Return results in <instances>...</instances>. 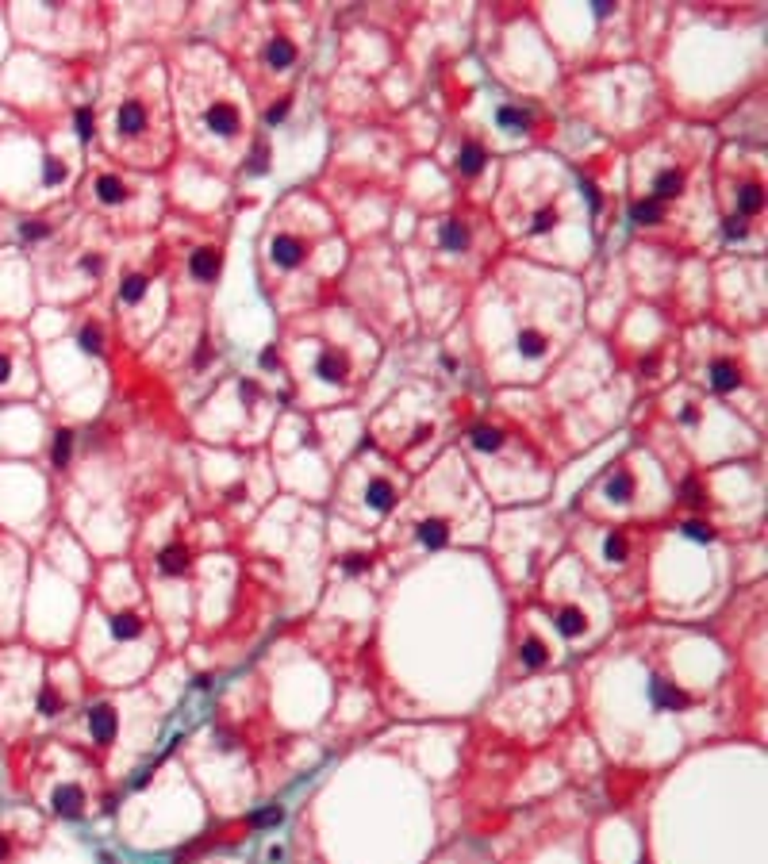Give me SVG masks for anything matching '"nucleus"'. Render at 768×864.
Returning <instances> with one entry per match:
<instances>
[{
	"mask_svg": "<svg viewBox=\"0 0 768 864\" xmlns=\"http://www.w3.org/2000/svg\"><path fill=\"white\" fill-rule=\"evenodd\" d=\"M254 822H258V826H273V822H281V811H277V806H273V811H261Z\"/></svg>",
	"mask_w": 768,
	"mask_h": 864,
	"instance_id": "42",
	"label": "nucleus"
},
{
	"mask_svg": "<svg viewBox=\"0 0 768 864\" xmlns=\"http://www.w3.org/2000/svg\"><path fill=\"white\" fill-rule=\"evenodd\" d=\"M684 185H688V173H684L680 166H668L661 169L657 177H653V200L665 204V200H676L684 192Z\"/></svg>",
	"mask_w": 768,
	"mask_h": 864,
	"instance_id": "7",
	"label": "nucleus"
},
{
	"mask_svg": "<svg viewBox=\"0 0 768 864\" xmlns=\"http://www.w3.org/2000/svg\"><path fill=\"white\" fill-rule=\"evenodd\" d=\"M484 158H488V154H484V146H480V142H472V138H469V142H465L461 150H457V169H461L465 177H477L480 169H484Z\"/></svg>",
	"mask_w": 768,
	"mask_h": 864,
	"instance_id": "15",
	"label": "nucleus"
},
{
	"mask_svg": "<svg viewBox=\"0 0 768 864\" xmlns=\"http://www.w3.org/2000/svg\"><path fill=\"white\" fill-rule=\"evenodd\" d=\"M51 806H54V814H62V818H73V814H81V806H85V792H81L77 784H62L58 792H54Z\"/></svg>",
	"mask_w": 768,
	"mask_h": 864,
	"instance_id": "10",
	"label": "nucleus"
},
{
	"mask_svg": "<svg viewBox=\"0 0 768 864\" xmlns=\"http://www.w3.org/2000/svg\"><path fill=\"white\" fill-rule=\"evenodd\" d=\"M219 265H223V254H219L216 246H200V250H196V254L189 258V269H192L196 281H216Z\"/></svg>",
	"mask_w": 768,
	"mask_h": 864,
	"instance_id": "9",
	"label": "nucleus"
},
{
	"mask_svg": "<svg viewBox=\"0 0 768 864\" xmlns=\"http://www.w3.org/2000/svg\"><path fill=\"white\" fill-rule=\"evenodd\" d=\"M726 239H730V242L749 239V219L738 215V211H734V215H726Z\"/></svg>",
	"mask_w": 768,
	"mask_h": 864,
	"instance_id": "31",
	"label": "nucleus"
},
{
	"mask_svg": "<svg viewBox=\"0 0 768 864\" xmlns=\"http://www.w3.org/2000/svg\"><path fill=\"white\" fill-rule=\"evenodd\" d=\"M519 661L527 665V668L545 665V661H550V649H545V642H542V638H527V642H522V649H519Z\"/></svg>",
	"mask_w": 768,
	"mask_h": 864,
	"instance_id": "24",
	"label": "nucleus"
},
{
	"mask_svg": "<svg viewBox=\"0 0 768 864\" xmlns=\"http://www.w3.org/2000/svg\"><path fill=\"white\" fill-rule=\"evenodd\" d=\"M108 142L116 154H124L131 161H161L169 138H166V108L150 88H127V93H112L108 100Z\"/></svg>",
	"mask_w": 768,
	"mask_h": 864,
	"instance_id": "1",
	"label": "nucleus"
},
{
	"mask_svg": "<svg viewBox=\"0 0 768 864\" xmlns=\"http://www.w3.org/2000/svg\"><path fill=\"white\" fill-rule=\"evenodd\" d=\"M69 453H73V430H54V446H51L54 469H65V465H69Z\"/></svg>",
	"mask_w": 768,
	"mask_h": 864,
	"instance_id": "26",
	"label": "nucleus"
},
{
	"mask_svg": "<svg viewBox=\"0 0 768 864\" xmlns=\"http://www.w3.org/2000/svg\"><path fill=\"white\" fill-rule=\"evenodd\" d=\"M85 726H88V738H93V741L108 745V741L116 738V730H119V719H116V711H112L108 703H96V707H88Z\"/></svg>",
	"mask_w": 768,
	"mask_h": 864,
	"instance_id": "4",
	"label": "nucleus"
},
{
	"mask_svg": "<svg viewBox=\"0 0 768 864\" xmlns=\"http://www.w3.org/2000/svg\"><path fill=\"white\" fill-rule=\"evenodd\" d=\"M296 58H300V51H296V43H292L289 35H273L265 43V66L273 73H289L292 66H296Z\"/></svg>",
	"mask_w": 768,
	"mask_h": 864,
	"instance_id": "5",
	"label": "nucleus"
},
{
	"mask_svg": "<svg viewBox=\"0 0 768 864\" xmlns=\"http://www.w3.org/2000/svg\"><path fill=\"white\" fill-rule=\"evenodd\" d=\"M553 223H557V211H553V208H538V211H534V223H530V231H550Z\"/></svg>",
	"mask_w": 768,
	"mask_h": 864,
	"instance_id": "34",
	"label": "nucleus"
},
{
	"mask_svg": "<svg viewBox=\"0 0 768 864\" xmlns=\"http://www.w3.org/2000/svg\"><path fill=\"white\" fill-rule=\"evenodd\" d=\"M189 104L196 108V131L211 142V154L219 150V161H231V154L246 138V119H242L239 100L216 93V96H204V100L189 96Z\"/></svg>",
	"mask_w": 768,
	"mask_h": 864,
	"instance_id": "2",
	"label": "nucleus"
},
{
	"mask_svg": "<svg viewBox=\"0 0 768 864\" xmlns=\"http://www.w3.org/2000/svg\"><path fill=\"white\" fill-rule=\"evenodd\" d=\"M81 269H85V273H100V269H104V254H85V258H81Z\"/></svg>",
	"mask_w": 768,
	"mask_h": 864,
	"instance_id": "40",
	"label": "nucleus"
},
{
	"mask_svg": "<svg viewBox=\"0 0 768 864\" xmlns=\"http://www.w3.org/2000/svg\"><path fill=\"white\" fill-rule=\"evenodd\" d=\"M146 296V277L143 273H127L119 281V304H138Z\"/></svg>",
	"mask_w": 768,
	"mask_h": 864,
	"instance_id": "25",
	"label": "nucleus"
},
{
	"mask_svg": "<svg viewBox=\"0 0 768 864\" xmlns=\"http://www.w3.org/2000/svg\"><path fill=\"white\" fill-rule=\"evenodd\" d=\"M158 569H161L166 576H181L185 569H189V550H185L181 542L166 545V550H161V557H158Z\"/></svg>",
	"mask_w": 768,
	"mask_h": 864,
	"instance_id": "16",
	"label": "nucleus"
},
{
	"mask_svg": "<svg viewBox=\"0 0 768 864\" xmlns=\"http://www.w3.org/2000/svg\"><path fill=\"white\" fill-rule=\"evenodd\" d=\"M649 699H653V707H657V711H684V707L691 703V699L684 696L673 680H653L649 684Z\"/></svg>",
	"mask_w": 768,
	"mask_h": 864,
	"instance_id": "8",
	"label": "nucleus"
},
{
	"mask_svg": "<svg viewBox=\"0 0 768 864\" xmlns=\"http://www.w3.org/2000/svg\"><path fill=\"white\" fill-rule=\"evenodd\" d=\"M472 446H477V450H500V446H503V434H500V430H496V427H477V430H472Z\"/></svg>",
	"mask_w": 768,
	"mask_h": 864,
	"instance_id": "28",
	"label": "nucleus"
},
{
	"mask_svg": "<svg viewBox=\"0 0 768 864\" xmlns=\"http://www.w3.org/2000/svg\"><path fill=\"white\" fill-rule=\"evenodd\" d=\"M515 350H519L522 357H530V361H534V357H545V354H550V338H545V334L538 331V327H522L519 338H515Z\"/></svg>",
	"mask_w": 768,
	"mask_h": 864,
	"instance_id": "12",
	"label": "nucleus"
},
{
	"mask_svg": "<svg viewBox=\"0 0 768 864\" xmlns=\"http://www.w3.org/2000/svg\"><path fill=\"white\" fill-rule=\"evenodd\" d=\"M304 254H307V246H304V239H300V234L277 231L273 239H269V262H273L277 269L300 265V262H304Z\"/></svg>",
	"mask_w": 768,
	"mask_h": 864,
	"instance_id": "3",
	"label": "nucleus"
},
{
	"mask_svg": "<svg viewBox=\"0 0 768 864\" xmlns=\"http://www.w3.org/2000/svg\"><path fill=\"white\" fill-rule=\"evenodd\" d=\"M761 204H764L761 181H746V185H741V189H738V215L753 219L757 211H761Z\"/></svg>",
	"mask_w": 768,
	"mask_h": 864,
	"instance_id": "18",
	"label": "nucleus"
},
{
	"mask_svg": "<svg viewBox=\"0 0 768 864\" xmlns=\"http://www.w3.org/2000/svg\"><path fill=\"white\" fill-rule=\"evenodd\" d=\"M108 626H112V638L116 642H131V638L143 634V618H138L135 611H119V615H112Z\"/></svg>",
	"mask_w": 768,
	"mask_h": 864,
	"instance_id": "14",
	"label": "nucleus"
},
{
	"mask_svg": "<svg viewBox=\"0 0 768 864\" xmlns=\"http://www.w3.org/2000/svg\"><path fill=\"white\" fill-rule=\"evenodd\" d=\"M661 219H665V204H657L653 197H645L634 204V223L638 227H657Z\"/></svg>",
	"mask_w": 768,
	"mask_h": 864,
	"instance_id": "21",
	"label": "nucleus"
},
{
	"mask_svg": "<svg viewBox=\"0 0 768 864\" xmlns=\"http://www.w3.org/2000/svg\"><path fill=\"white\" fill-rule=\"evenodd\" d=\"M58 181H65V166L58 158H46V185H58Z\"/></svg>",
	"mask_w": 768,
	"mask_h": 864,
	"instance_id": "38",
	"label": "nucleus"
},
{
	"mask_svg": "<svg viewBox=\"0 0 768 864\" xmlns=\"http://www.w3.org/2000/svg\"><path fill=\"white\" fill-rule=\"evenodd\" d=\"M365 500H369L373 511H388L392 503H396V488H392V480H384V477L369 480V488H365Z\"/></svg>",
	"mask_w": 768,
	"mask_h": 864,
	"instance_id": "17",
	"label": "nucleus"
},
{
	"mask_svg": "<svg viewBox=\"0 0 768 864\" xmlns=\"http://www.w3.org/2000/svg\"><path fill=\"white\" fill-rule=\"evenodd\" d=\"M603 492H607L611 500H630V496H634V477L626 469H615L607 477V484H603Z\"/></svg>",
	"mask_w": 768,
	"mask_h": 864,
	"instance_id": "22",
	"label": "nucleus"
},
{
	"mask_svg": "<svg viewBox=\"0 0 768 864\" xmlns=\"http://www.w3.org/2000/svg\"><path fill=\"white\" fill-rule=\"evenodd\" d=\"M81 350H85V354H100L104 350V331L96 327V323H85V327H81Z\"/></svg>",
	"mask_w": 768,
	"mask_h": 864,
	"instance_id": "29",
	"label": "nucleus"
},
{
	"mask_svg": "<svg viewBox=\"0 0 768 864\" xmlns=\"http://www.w3.org/2000/svg\"><path fill=\"white\" fill-rule=\"evenodd\" d=\"M707 380L718 388V392H734V388H741V369L734 361H715L707 373Z\"/></svg>",
	"mask_w": 768,
	"mask_h": 864,
	"instance_id": "13",
	"label": "nucleus"
},
{
	"mask_svg": "<svg viewBox=\"0 0 768 864\" xmlns=\"http://www.w3.org/2000/svg\"><path fill=\"white\" fill-rule=\"evenodd\" d=\"M265 158H269L265 142H258L254 146V161H250V173H261V169H265Z\"/></svg>",
	"mask_w": 768,
	"mask_h": 864,
	"instance_id": "41",
	"label": "nucleus"
},
{
	"mask_svg": "<svg viewBox=\"0 0 768 864\" xmlns=\"http://www.w3.org/2000/svg\"><path fill=\"white\" fill-rule=\"evenodd\" d=\"M496 119H500V127H503V131H515V135H519V131H527V124H530V119H527V112H522V108H511V104H503V108L496 112Z\"/></svg>",
	"mask_w": 768,
	"mask_h": 864,
	"instance_id": "27",
	"label": "nucleus"
},
{
	"mask_svg": "<svg viewBox=\"0 0 768 864\" xmlns=\"http://www.w3.org/2000/svg\"><path fill=\"white\" fill-rule=\"evenodd\" d=\"M684 534H688V538H696V542H710V538H715V531H710L707 523H699V519L684 523Z\"/></svg>",
	"mask_w": 768,
	"mask_h": 864,
	"instance_id": "35",
	"label": "nucleus"
},
{
	"mask_svg": "<svg viewBox=\"0 0 768 864\" xmlns=\"http://www.w3.org/2000/svg\"><path fill=\"white\" fill-rule=\"evenodd\" d=\"M4 857H8V837L0 834V860H4Z\"/></svg>",
	"mask_w": 768,
	"mask_h": 864,
	"instance_id": "44",
	"label": "nucleus"
},
{
	"mask_svg": "<svg viewBox=\"0 0 768 864\" xmlns=\"http://www.w3.org/2000/svg\"><path fill=\"white\" fill-rule=\"evenodd\" d=\"M553 626H557V630L565 634V638H580V634L588 630V618L580 615L576 607H561L557 615H553Z\"/></svg>",
	"mask_w": 768,
	"mask_h": 864,
	"instance_id": "19",
	"label": "nucleus"
},
{
	"mask_svg": "<svg viewBox=\"0 0 768 864\" xmlns=\"http://www.w3.org/2000/svg\"><path fill=\"white\" fill-rule=\"evenodd\" d=\"M342 569H346V573H365V569H369V557H365V553H354V557L342 561Z\"/></svg>",
	"mask_w": 768,
	"mask_h": 864,
	"instance_id": "39",
	"label": "nucleus"
},
{
	"mask_svg": "<svg viewBox=\"0 0 768 864\" xmlns=\"http://www.w3.org/2000/svg\"><path fill=\"white\" fill-rule=\"evenodd\" d=\"M93 131H96V116H93V108H81V112H77V135L88 142V138H93Z\"/></svg>",
	"mask_w": 768,
	"mask_h": 864,
	"instance_id": "33",
	"label": "nucleus"
},
{
	"mask_svg": "<svg viewBox=\"0 0 768 864\" xmlns=\"http://www.w3.org/2000/svg\"><path fill=\"white\" fill-rule=\"evenodd\" d=\"M446 538H449V523H446V519H427V523L419 526V542L430 545V550H438Z\"/></svg>",
	"mask_w": 768,
	"mask_h": 864,
	"instance_id": "23",
	"label": "nucleus"
},
{
	"mask_svg": "<svg viewBox=\"0 0 768 864\" xmlns=\"http://www.w3.org/2000/svg\"><path fill=\"white\" fill-rule=\"evenodd\" d=\"M93 192L100 204H108V208H124V204L131 200V185L124 181V177H112V173H100L93 181Z\"/></svg>",
	"mask_w": 768,
	"mask_h": 864,
	"instance_id": "6",
	"label": "nucleus"
},
{
	"mask_svg": "<svg viewBox=\"0 0 768 864\" xmlns=\"http://www.w3.org/2000/svg\"><path fill=\"white\" fill-rule=\"evenodd\" d=\"M315 373H319L326 385H342V380H346V373H350L346 354H338V350H326V354L319 357V365H315Z\"/></svg>",
	"mask_w": 768,
	"mask_h": 864,
	"instance_id": "11",
	"label": "nucleus"
},
{
	"mask_svg": "<svg viewBox=\"0 0 768 864\" xmlns=\"http://www.w3.org/2000/svg\"><path fill=\"white\" fill-rule=\"evenodd\" d=\"M20 234H23L27 242H43L46 234H51V227H46V223H23V227H20Z\"/></svg>",
	"mask_w": 768,
	"mask_h": 864,
	"instance_id": "37",
	"label": "nucleus"
},
{
	"mask_svg": "<svg viewBox=\"0 0 768 864\" xmlns=\"http://www.w3.org/2000/svg\"><path fill=\"white\" fill-rule=\"evenodd\" d=\"M603 553H607V561H626V553H630V542H626V534H607V542H603Z\"/></svg>",
	"mask_w": 768,
	"mask_h": 864,
	"instance_id": "30",
	"label": "nucleus"
},
{
	"mask_svg": "<svg viewBox=\"0 0 768 864\" xmlns=\"http://www.w3.org/2000/svg\"><path fill=\"white\" fill-rule=\"evenodd\" d=\"M62 711V696L54 688H43L39 691V715H46V719H54V715Z\"/></svg>",
	"mask_w": 768,
	"mask_h": 864,
	"instance_id": "32",
	"label": "nucleus"
},
{
	"mask_svg": "<svg viewBox=\"0 0 768 864\" xmlns=\"http://www.w3.org/2000/svg\"><path fill=\"white\" fill-rule=\"evenodd\" d=\"M442 246L453 250V254H461V250L469 246V227H465L461 219H446L442 223Z\"/></svg>",
	"mask_w": 768,
	"mask_h": 864,
	"instance_id": "20",
	"label": "nucleus"
},
{
	"mask_svg": "<svg viewBox=\"0 0 768 864\" xmlns=\"http://www.w3.org/2000/svg\"><path fill=\"white\" fill-rule=\"evenodd\" d=\"M289 104H292L289 96H284V100H277L273 108L265 112V127H277V124H284V116H289Z\"/></svg>",
	"mask_w": 768,
	"mask_h": 864,
	"instance_id": "36",
	"label": "nucleus"
},
{
	"mask_svg": "<svg viewBox=\"0 0 768 864\" xmlns=\"http://www.w3.org/2000/svg\"><path fill=\"white\" fill-rule=\"evenodd\" d=\"M8 373H12V361H8L4 354H0V380H8Z\"/></svg>",
	"mask_w": 768,
	"mask_h": 864,
	"instance_id": "43",
	"label": "nucleus"
}]
</instances>
